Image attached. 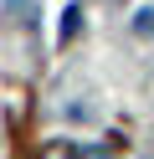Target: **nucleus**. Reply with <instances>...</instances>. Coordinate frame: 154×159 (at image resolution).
<instances>
[{
    "mask_svg": "<svg viewBox=\"0 0 154 159\" xmlns=\"http://www.w3.org/2000/svg\"><path fill=\"white\" fill-rule=\"evenodd\" d=\"M46 159H67V144H57V149H46Z\"/></svg>",
    "mask_w": 154,
    "mask_h": 159,
    "instance_id": "nucleus-3",
    "label": "nucleus"
},
{
    "mask_svg": "<svg viewBox=\"0 0 154 159\" xmlns=\"http://www.w3.org/2000/svg\"><path fill=\"white\" fill-rule=\"evenodd\" d=\"M87 159H103V154H98V149H92V154H87Z\"/></svg>",
    "mask_w": 154,
    "mask_h": 159,
    "instance_id": "nucleus-4",
    "label": "nucleus"
},
{
    "mask_svg": "<svg viewBox=\"0 0 154 159\" xmlns=\"http://www.w3.org/2000/svg\"><path fill=\"white\" fill-rule=\"evenodd\" d=\"M133 31H139V36H154V11H139V21H133Z\"/></svg>",
    "mask_w": 154,
    "mask_h": 159,
    "instance_id": "nucleus-2",
    "label": "nucleus"
},
{
    "mask_svg": "<svg viewBox=\"0 0 154 159\" xmlns=\"http://www.w3.org/2000/svg\"><path fill=\"white\" fill-rule=\"evenodd\" d=\"M77 26H82V11H67V21H62V41H72Z\"/></svg>",
    "mask_w": 154,
    "mask_h": 159,
    "instance_id": "nucleus-1",
    "label": "nucleus"
}]
</instances>
